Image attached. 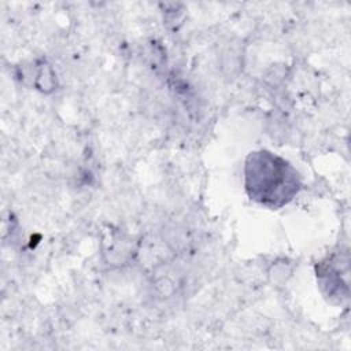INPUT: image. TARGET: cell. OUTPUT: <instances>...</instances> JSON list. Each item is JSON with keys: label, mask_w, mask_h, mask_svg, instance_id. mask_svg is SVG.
<instances>
[{"label": "cell", "mask_w": 351, "mask_h": 351, "mask_svg": "<svg viewBox=\"0 0 351 351\" xmlns=\"http://www.w3.org/2000/svg\"><path fill=\"white\" fill-rule=\"evenodd\" d=\"M248 196L270 208H280L300 189L299 173L285 159L267 152H251L244 167Z\"/></svg>", "instance_id": "6da1fadb"}]
</instances>
